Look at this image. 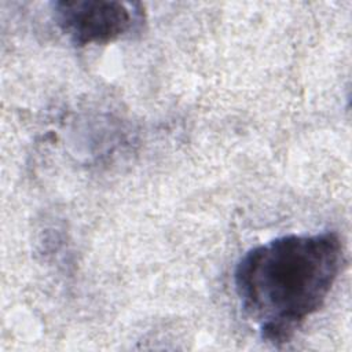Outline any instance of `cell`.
Instances as JSON below:
<instances>
[{
    "label": "cell",
    "instance_id": "6da1fadb",
    "mask_svg": "<svg viewBox=\"0 0 352 352\" xmlns=\"http://www.w3.org/2000/svg\"><path fill=\"white\" fill-rule=\"evenodd\" d=\"M344 261L334 231L290 234L248 250L234 271L245 314L272 345L287 342L326 301Z\"/></svg>",
    "mask_w": 352,
    "mask_h": 352
},
{
    "label": "cell",
    "instance_id": "7a4b0ae2",
    "mask_svg": "<svg viewBox=\"0 0 352 352\" xmlns=\"http://www.w3.org/2000/svg\"><path fill=\"white\" fill-rule=\"evenodd\" d=\"M52 14L58 28L77 47L116 41L142 22V11L113 0L55 1Z\"/></svg>",
    "mask_w": 352,
    "mask_h": 352
}]
</instances>
